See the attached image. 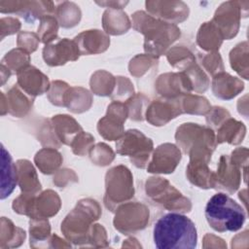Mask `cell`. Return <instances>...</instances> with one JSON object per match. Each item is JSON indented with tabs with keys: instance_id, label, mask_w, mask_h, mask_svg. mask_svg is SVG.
Here are the masks:
<instances>
[{
	"instance_id": "cell-1",
	"label": "cell",
	"mask_w": 249,
	"mask_h": 249,
	"mask_svg": "<svg viewBox=\"0 0 249 249\" xmlns=\"http://www.w3.org/2000/svg\"><path fill=\"white\" fill-rule=\"evenodd\" d=\"M154 243L158 249H194L197 243L196 225L185 215L165 214L155 224Z\"/></svg>"
},
{
	"instance_id": "cell-2",
	"label": "cell",
	"mask_w": 249,
	"mask_h": 249,
	"mask_svg": "<svg viewBox=\"0 0 249 249\" xmlns=\"http://www.w3.org/2000/svg\"><path fill=\"white\" fill-rule=\"evenodd\" d=\"M204 214L209 226L218 232L236 231L246 220L241 205L224 193H218L208 200Z\"/></svg>"
},
{
	"instance_id": "cell-3",
	"label": "cell",
	"mask_w": 249,
	"mask_h": 249,
	"mask_svg": "<svg viewBox=\"0 0 249 249\" xmlns=\"http://www.w3.org/2000/svg\"><path fill=\"white\" fill-rule=\"evenodd\" d=\"M116 146L120 155L129 156L136 166L144 167L152 151L153 143L141 131L130 129Z\"/></svg>"
},
{
	"instance_id": "cell-4",
	"label": "cell",
	"mask_w": 249,
	"mask_h": 249,
	"mask_svg": "<svg viewBox=\"0 0 249 249\" xmlns=\"http://www.w3.org/2000/svg\"><path fill=\"white\" fill-rule=\"evenodd\" d=\"M44 59L50 65H59L67 60H75L79 56L75 42L63 39L55 45H49L43 51Z\"/></svg>"
},
{
	"instance_id": "cell-5",
	"label": "cell",
	"mask_w": 249,
	"mask_h": 249,
	"mask_svg": "<svg viewBox=\"0 0 249 249\" xmlns=\"http://www.w3.org/2000/svg\"><path fill=\"white\" fill-rule=\"evenodd\" d=\"M1 168H2V180H1V199L9 196L14 191L18 182L17 166L14 164L13 160L2 145L1 148Z\"/></svg>"
}]
</instances>
